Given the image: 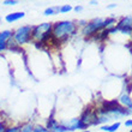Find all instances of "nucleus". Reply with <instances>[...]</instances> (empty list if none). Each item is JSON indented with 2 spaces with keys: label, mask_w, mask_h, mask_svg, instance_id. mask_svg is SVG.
Here are the masks:
<instances>
[{
  "label": "nucleus",
  "mask_w": 132,
  "mask_h": 132,
  "mask_svg": "<svg viewBox=\"0 0 132 132\" xmlns=\"http://www.w3.org/2000/svg\"><path fill=\"white\" fill-rule=\"evenodd\" d=\"M113 23H115L114 18H107V19H101V18H96L94 21H91L90 23H88L83 29V34L84 35H94L95 32H97V30L106 28V27H111Z\"/></svg>",
  "instance_id": "f257e3e1"
},
{
  "label": "nucleus",
  "mask_w": 132,
  "mask_h": 132,
  "mask_svg": "<svg viewBox=\"0 0 132 132\" xmlns=\"http://www.w3.org/2000/svg\"><path fill=\"white\" fill-rule=\"evenodd\" d=\"M76 30V25L73 24L72 22H69V21H65V22H58L54 24L53 27V36L55 38H65L67 37L69 35L73 34Z\"/></svg>",
  "instance_id": "f03ea898"
},
{
  "label": "nucleus",
  "mask_w": 132,
  "mask_h": 132,
  "mask_svg": "<svg viewBox=\"0 0 132 132\" xmlns=\"http://www.w3.org/2000/svg\"><path fill=\"white\" fill-rule=\"evenodd\" d=\"M52 28L53 27L51 23H42L40 25H36L31 31V37L40 42H46L47 38L51 36Z\"/></svg>",
  "instance_id": "7ed1b4c3"
},
{
  "label": "nucleus",
  "mask_w": 132,
  "mask_h": 132,
  "mask_svg": "<svg viewBox=\"0 0 132 132\" xmlns=\"http://www.w3.org/2000/svg\"><path fill=\"white\" fill-rule=\"evenodd\" d=\"M31 31H32V29H31V27H29V25L18 28L17 30H16V32L13 34V41L16 42L17 45H24V43L30 41V38H31Z\"/></svg>",
  "instance_id": "20e7f679"
},
{
  "label": "nucleus",
  "mask_w": 132,
  "mask_h": 132,
  "mask_svg": "<svg viewBox=\"0 0 132 132\" xmlns=\"http://www.w3.org/2000/svg\"><path fill=\"white\" fill-rule=\"evenodd\" d=\"M80 120L83 121V124L85 126H90V125H96L98 124L97 122V114H96V112L91 111V109H85L84 113L82 114L80 117Z\"/></svg>",
  "instance_id": "39448f33"
},
{
  "label": "nucleus",
  "mask_w": 132,
  "mask_h": 132,
  "mask_svg": "<svg viewBox=\"0 0 132 132\" xmlns=\"http://www.w3.org/2000/svg\"><path fill=\"white\" fill-rule=\"evenodd\" d=\"M61 125H63L67 131H72V130H78V129H85V127H87V126L83 124V121L78 118L65 120V121L61 122Z\"/></svg>",
  "instance_id": "423d86ee"
},
{
  "label": "nucleus",
  "mask_w": 132,
  "mask_h": 132,
  "mask_svg": "<svg viewBox=\"0 0 132 132\" xmlns=\"http://www.w3.org/2000/svg\"><path fill=\"white\" fill-rule=\"evenodd\" d=\"M12 37V32L10 30H5V31L0 32V52L5 51L7 47V41Z\"/></svg>",
  "instance_id": "0eeeda50"
},
{
  "label": "nucleus",
  "mask_w": 132,
  "mask_h": 132,
  "mask_svg": "<svg viewBox=\"0 0 132 132\" xmlns=\"http://www.w3.org/2000/svg\"><path fill=\"white\" fill-rule=\"evenodd\" d=\"M24 17V12H13V13H10L6 16V21L9 23H12V22H16L18 19Z\"/></svg>",
  "instance_id": "6e6552de"
},
{
  "label": "nucleus",
  "mask_w": 132,
  "mask_h": 132,
  "mask_svg": "<svg viewBox=\"0 0 132 132\" xmlns=\"http://www.w3.org/2000/svg\"><path fill=\"white\" fill-rule=\"evenodd\" d=\"M120 103H121L122 106H125V107L129 108V111L130 109L132 111V100L130 98V96L127 94L121 95V97H120Z\"/></svg>",
  "instance_id": "1a4fd4ad"
},
{
  "label": "nucleus",
  "mask_w": 132,
  "mask_h": 132,
  "mask_svg": "<svg viewBox=\"0 0 132 132\" xmlns=\"http://www.w3.org/2000/svg\"><path fill=\"white\" fill-rule=\"evenodd\" d=\"M120 127V122H114L113 125H111V126H102L101 127V130H103V131H107V132H115Z\"/></svg>",
  "instance_id": "9d476101"
},
{
  "label": "nucleus",
  "mask_w": 132,
  "mask_h": 132,
  "mask_svg": "<svg viewBox=\"0 0 132 132\" xmlns=\"http://www.w3.org/2000/svg\"><path fill=\"white\" fill-rule=\"evenodd\" d=\"M49 131H51V132H66L67 130H66L65 127L61 125V124H58V122H56L55 125L53 126V127L49 130Z\"/></svg>",
  "instance_id": "9b49d317"
},
{
  "label": "nucleus",
  "mask_w": 132,
  "mask_h": 132,
  "mask_svg": "<svg viewBox=\"0 0 132 132\" xmlns=\"http://www.w3.org/2000/svg\"><path fill=\"white\" fill-rule=\"evenodd\" d=\"M19 132H34V126H32L30 122L24 124V125L19 129Z\"/></svg>",
  "instance_id": "f8f14e48"
},
{
  "label": "nucleus",
  "mask_w": 132,
  "mask_h": 132,
  "mask_svg": "<svg viewBox=\"0 0 132 132\" xmlns=\"http://www.w3.org/2000/svg\"><path fill=\"white\" fill-rule=\"evenodd\" d=\"M59 12V7H49L47 10L45 11V14L46 16H49V14H55Z\"/></svg>",
  "instance_id": "ddd939ff"
},
{
  "label": "nucleus",
  "mask_w": 132,
  "mask_h": 132,
  "mask_svg": "<svg viewBox=\"0 0 132 132\" xmlns=\"http://www.w3.org/2000/svg\"><path fill=\"white\" fill-rule=\"evenodd\" d=\"M34 132H51L47 127L45 126H41V125H36L34 127Z\"/></svg>",
  "instance_id": "4468645a"
},
{
  "label": "nucleus",
  "mask_w": 132,
  "mask_h": 132,
  "mask_svg": "<svg viewBox=\"0 0 132 132\" xmlns=\"http://www.w3.org/2000/svg\"><path fill=\"white\" fill-rule=\"evenodd\" d=\"M71 9H72V7L70 6V5H64V6L59 7V11H60V12H69Z\"/></svg>",
  "instance_id": "2eb2a0df"
},
{
  "label": "nucleus",
  "mask_w": 132,
  "mask_h": 132,
  "mask_svg": "<svg viewBox=\"0 0 132 132\" xmlns=\"http://www.w3.org/2000/svg\"><path fill=\"white\" fill-rule=\"evenodd\" d=\"M5 132H19V127L18 126H13V127H10V129H6Z\"/></svg>",
  "instance_id": "dca6fc26"
},
{
  "label": "nucleus",
  "mask_w": 132,
  "mask_h": 132,
  "mask_svg": "<svg viewBox=\"0 0 132 132\" xmlns=\"http://www.w3.org/2000/svg\"><path fill=\"white\" fill-rule=\"evenodd\" d=\"M4 5H16L17 4V1L16 0H11V1H4Z\"/></svg>",
  "instance_id": "f3484780"
},
{
  "label": "nucleus",
  "mask_w": 132,
  "mask_h": 132,
  "mask_svg": "<svg viewBox=\"0 0 132 132\" xmlns=\"http://www.w3.org/2000/svg\"><path fill=\"white\" fill-rule=\"evenodd\" d=\"M125 126H127V127H132V120H127V121H125Z\"/></svg>",
  "instance_id": "a211bd4d"
},
{
  "label": "nucleus",
  "mask_w": 132,
  "mask_h": 132,
  "mask_svg": "<svg viewBox=\"0 0 132 132\" xmlns=\"http://www.w3.org/2000/svg\"><path fill=\"white\" fill-rule=\"evenodd\" d=\"M5 125L4 124H0V132H5Z\"/></svg>",
  "instance_id": "6ab92c4d"
},
{
  "label": "nucleus",
  "mask_w": 132,
  "mask_h": 132,
  "mask_svg": "<svg viewBox=\"0 0 132 132\" xmlns=\"http://www.w3.org/2000/svg\"><path fill=\"white\" fill-rule=\"evenodd\" d=\"M82 10H83V7L82 6H76L75 7V11H77V12H78V11H82Z\"/></svg>",
  "instance_id": "aec40b11"
},
{
  "label": "nucleus",
  "mask_w": 132,
  "mask_h": 132,
  "mask_svg": "<svg viewBox=\"0 0 132 132\" xmlns=\"http://www.w3.org/2000/svg\"><path fill=\"white\" fill-rule=\"evenodd\" d=\"M115 6H117L115 4H112V5H109V6H108V9H113V7H115Z\"/></svg>",
  "instance_id": "412c9836"
},
{
  "label": "nucleus",
  "mask_w": 132,
  "mask_h": 132,
  "mask_svg": "<svg viewBox=\"0 0 132 132\" xmlns=\"http://www.w3.org/2000/svg\"><path fill=\"white\" fill-rule=\"evenodd\" d=\"M83 132H90V131H83Z\"/></svg>",
  "instance_id": "4be33fe9"
},
{
  "label": "nucleus",
  "mask_w": 132,
  "mask_h": 132,
  "mask_svg": "<svg viewBox=\"0 0 132 132\" xmlns=\"http://www.w3.org/2000/svg\"><path fill=\"white\" fill-rule=\"evenodd\" d=\"M130 132H132V130H131V131H130Z\"/></svg>",
  "instance_id": "5701e85b"
}]
</instances>
